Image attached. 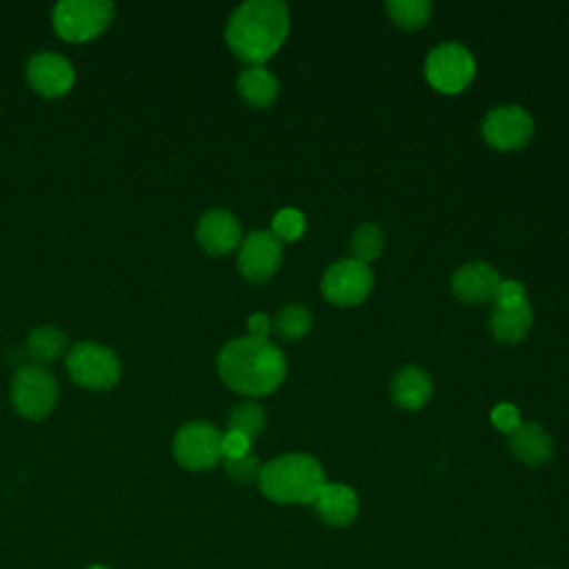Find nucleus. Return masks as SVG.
I'll return each mask as SVG.
<instances>
[{"label":"nucleus","instance_id":"nucleus-18","mask_svg":"<svg viewBox=\"0 0 569 569\" xmlns=\"http://www.w3.org/2000/svg\"><path fill=\"white\" fill-rule=\"evenodd\" d=\"M531 322H533V313L527 300L520 305H493L491 320H489L491 333L500 342L522 340L531 329Z\"/></svg>","mask_w":569,"mask_h":569},{"label":"nucleus","instance_id":"nucleus-21","mask_svg":"<svg viewBox=\"0 0 569 569\" xmlns=\"http://www.w3.org/2000/svg\"><path fill=\"white\" fill-rule=\"evenodd\" d=\"M349 247H351V258L353 260H360V262H371L380 256L382 247H385V236H382V229L373 222H362L356 227L351 240H349Z\"/></svg>","mask_w":569,"mask_h":569},{"label":"nucleus","instance_id":"nucleus-28","mask_svg":"<svg viewBox=\"0 0 569 569\" xmlns=\"http://www.w3.org/2000/svg\"><path fill=\"white\" fill-rule=\"evenodd\" d=\"M249 451H251V440L244 433L231 431V429L222 433V458H240V456H247Z\"/></svg>","mask_w":569,"mask_h":569},{"label":"nucleus","instance_id":"nucleus-25","mask_svg":"<svg viewBox=\"0 0 569 569\" xmlns=\"http://www.w3.org/2000/svg\"><path fill=\"white\" fill-rule=\"evenodd\" d=\"M305 231V216L300 209L284 207L276 211L271 220V233L282 242V240H298Z\"/></svg>","mask_w":569,"mask_h":569},{"label":"nucleus","instance_id":"nucleus-1","mask_svg":"<svg viewBox=\"0 0 569 569\" xmlns=\"http://www.w3.org/2000/svg\"><path fill=\"white\" fill-rule=\"evenodd\" d=\"M216 369L220 380L238 393L260 398L280 387L287 360L267 338H233L218 351Z\"/></svg>","mask_w":569,"mask_h":569},{"label":"nucleus","instance_id":"nucleus-31","mask_svg":"<svg viewBox=\"0 0 569 569\" xmlns=\"http://www.w3.org/2000/svg\"><path fill=\"white\" fill-rule=\"evenodd\" d=\"M89 569H109V567H102V565H93V567H89Z\"/></svg>","mask_w":569,"mask_h":569},{"label":"nucleus","instance_id":"nucleus-30","mask_svg":"<svg viewBox=\"0 0 569 569\" xmlns=\"http://www.w3.org/2000/svg\"><path fill=\"white\" fill-rule=\"evenodd\" d=\"M247 327H249V336L267 338L271 325H269V318L264 313H251L249 320H247Z\"/></svg>","mask_w":569,"mask_h":569},{"label":"nucleus","instance_id":"nucleus-14","mask_svg":"<svg viewBox=\"0 0 569 569\" xmlns=\"http://www.w3.org/2000/svg\"><path fill=\"white\" fill-rule=\"evenodd\" d=\"M498 287H500L498 271L491 264L480 260L465 262L451 276L453 296L467 305H482L487 300H493Z\"/></svg>","mask_w":569,"mask_h":569},{"label":"nucleus","instance_id":"nucleus-3","mask_svg":"<svg viewBox=\"0 0 569 569\" xmlns=\"http://www.w3.org/2000/svg\"><path fill=\"white\" fill-rule=\"evenodd\" d=\"M260 491L280 505H311L327 485L320 462L309 453H284L260 467Z\"/></svg>","mask_w":569,"mask_h":569},{"label":"nucleus","instance_id":"nucleus-19","mask_svg":"<svg viewBox=\"0 0 569 569\" xmlns=\"http://www.w3.org/2000/svg\"><path fill=\"white\" fill-rule=\"evenodd\" d=\"M236 87H238V93L242 96L244 102H249L251 107H269L276 98H278V78L264 69L262 64H253V67H247L238 73V80H236Z\"/></svg>","mask_w":569,"mask_h":569},{"label":"nucleus","instance_id":"nucleus-6","mask_svg":"<svg viewBox=\"0 0 569 569\" xmlns=\"http://www.w3.org/2000/svg\"><path fill=\"white\" fill-rule=\"evenodd\" d=\"M13 409L29 418L40 420L51 413L58 402V380L44 367L24 365L16 369L9 387Z\"/></svg>","mask_w":569,"mask_h":569},{"label":"nucleus","instance_id":"nucleus-15","mask_svg":"<svg viewBox=\"0 0 569 569\" xmlns=\"http://www.w3.org/2000/svg\"><path fill=\"white\" fill-rule=\"evenodd\" d=\"M509 451L525 465L538 467L553 456V440L545 427L533 420L520 422L511 433H507Z\"/></svg>","mask_w":569,"mask_h":569},{"label":"nucleus","instance_id":"nucleus-7","mask_svg":"<svg viewBox=\"0 0 569 569\" xmlns=\"http://www.w3.org/2000/svg\"><path fill=\"white\" fill-rule=\"evenodd\" d=\"M171 449L184 469H211L222 460V431L207 420H191L176 431Z\"/></svg>","mask_w":569,"mask_h":569},{"label":"nucleus","instance_id":"nucleus-9","mask_svg":"<svg viewBox=\"0 0 569 569\" xmlns=\"http://www.w3.org/2000/svg\"><path fill=\"white\" fill-rule=\"evenodd\" d=\"M322 296L336 305H358L362 302L373 289V273L371 269L353 258H342L329 264L320 280Z\"/></svg>","mask_w":569,"mask_h":569},{"label":"nucleus","instance_id":"nucleus-23","mask_svg":"<svg viewBox=\"0 0 569 569\" xmlns=\"http://www.w3.org/2000/svg\"><path fill=\"white\" fill-rule=\"evenodd\" d=\"M391 20L402 29H418L427 22L431 13L429 0H389L385 2Z\"/></svg>","mask_w":569,"mask_h":569},{"label":"nucleus","instance_id":"nucleus-24","mask_svg":"<svg viewBox=\"0 0 569 569\" xmlns=\"http://www.w3.org/2000/svg\"><path fill=\"white\" fill-rule=\"evenodd\" d=\"M229 429L244 433L249 440L258 438L264 429V409L253 400L238 402L229 413Z\"/></svg>","mask_w":569,"mask_h":569},{"label":"nucleus","instance_id":"nucleus-5","mask_svg":"<svg viewBox=\"0 0 569 569\" xmlns=\"http://www.w3.org/2000/svg\"><path fill=\"white\" fill-rule=\"evenodd\" d=\"M113 4L107 0H60L51 22L56 33L69 42H87L100 36L113 20Z\"/></svg>","mask_w":569,"mask_h":569},{"label":"nucleus","instance_id":"nucleus-11","mask_svg":"<svg viewBox=\"0 0 569 569\" xmlns=\"http://www.w3.org/2000/svg\"><path fill=\"white\" fill-rule=\"evenodd\" d=\"M533 133V118L520 104H500L493 107L482 118L485 140L502 151L522 147Z\"/></svg>","mask_w":569,"mask_h":569},{"label":"nucleus","instance_id":"nucleus-17","mask_svg":"<svg viewBox=\"0 0 569 569\" xmlns=\"http://www.w3.org/2000/svg\"><path fill=\"white\" fill-rule=\"evenodd\" d=\"M318 516L331 527H345L358 516V496L351 487L327 482L313 500Z\"/></svg>","mask_w":569,"mask_h":569},{"label":"nucleus","instance_id":"nucleus-13","mask_svg":"<svg viewBox=\"0 0 569 569\" xmlns=\"http://www.w3.org/2000/svg\"><path fill=\"white\" fill-rule=\"evenodd\" d=\"M196 238L204 251L222 256L240 244L242 229L238 218L229 209L213 207L200 216L196 224Z\"/></svg>","mask_w":569,"mask_h":569},{"label":"nucleus","instance_id":"nucleus-4","mask_svg":"<svg viewBox=\"0 0 569 569\" xmlns=\"http://www.w3.org/2000/svg\"><path fill=\"white\" fill-rule=\"evenodd\" d=\"M64 365L76 385L96 391L116 387L122 376V365L116 351L91 340H82L69 347Z\"/></svg>","mask_w":569,"mask_h":569},{"label":"nucleus","instance_id":"nucleus-26","mask_svg":"<svg viewBox=\"0 0 569 569\" xmlns=\"http://www.w3.org/2000/svg\"><path fill=\"white\" fill-rule=\"evenodd\" d=\"M222 465H224V471L231 480L240 482V485H247V482H253L258 480L260 476V465H258V458L249 451L247 456H240V458H222Z\"/></svg>","mask_w":569,"mask_h":569},{"label":"nucleus","instance_id":"nucleus-16","mask_svg":"<svg viewBox=\"0 0 569 569\" xmlns=\"http://www.w3.org/2000/svg\"><path fill=\"white\" fill-rule=\"evenodd\" d=\"M389 391H391V398L396 405L416 411V409L425 407L427 400L431 398L433 382L422 367L405 365L393 373Z\"/></svg>","mask_w":569,"mask_h":569},{"label":"nucleus","instance_id":"nucleus-2","mask_svg":"<svg viewBox=\"0 0 569 569\" xmlns=\"http://www.w3.org/2000/svg\"><path fill=\"white\" fill-rule=\"evenodd\" d=\"M289 31V11L280 0H247L238 4L224 27V40L242 60L262 64L269 60Z\"/></svg>","mask_w":569,"mask_h":569},{"label":"nucleus","instance_id":"nucleus-27","mask_svg":"<svg viewBox=\"0 0 569 569\" xmlns=\"http://www.w3.org/2000/svg\"><path fill=\"white\" fill-rule=\"evenodd\" d=\"M491 422H493L496 429H500V431H505V433H511L522 420H520V411H518L516 405H511V402H500V405H496L493 411H491Z\"/></svg>","mask_w":569,"mask_h":569},{"label":"nucleus","instance_id":"nucleus-22","mask_svg":"<svg viewBox=\"0 0 569 569\" xmlns=\"http://www.w3.org/2000/svg\"><path fill=\"white\" fill-rule=\"evenodd\" d=\"M313 325V316L305 305L289 302L276 313V331L287 340L302 338Z\"/></svg>","mask_w":569,"mask_h":569},{"label":"nucleus","instance_id":"nucleus-20","mask_svg":"<svg viewBox=\"0 0 569 569\" xmlns=\"http://www.w3.org/2000/svg\"><path fill=\"white\" fill-rule=\"evenodd\" d=\"M67 351H69L67 333L56 325H42L33 329L27 338V353L38 367L49 365L60 356H67Z\"/></svg>","mask_w":569,"mask_h":569},{"label":"nucleus","instance_id":"nucleus-12","mask_svg":"<svg viewBox=\"0 0 569 569\" xmlns=\"http://www.w3.org/2000/svg\"><path fill=\"white\" fill-rule=\"evenodd\" d=\"M27 80L40 96L58 98L73 87L76 71L62 53L40 51L27 62Z\"/></svg>","mask_w":569,"mask_h":569},{"label":"nucleus","instance_id":"nucleus-10","mask_svg":"<svg viewBox=\"0 0 569 569\" xmlns=\"http://www.w3.org/2000/svg\"><path fill=\"white\" fill-rule=\"evenodd\" d=\"M282 262V242L271 229H253L240 240L238 269L247 280L262 282L271 278Z\"/></svg>","mask_w":569,"mask_h":569},{"label":"nucleus","instance_id":"nucleus-29","mask_svg":"<svg viewBox=\"0 0 569 569\" xmlns=\"http://www.w3.org/2000/svg\"><path fill=\"white\" fill-rule=\"evenodd\" d=\"M496 305H520L527 300V293H525V284L520 280H500V287L493 296Z\"/></svg>","mask_w":569,"mask_h":569},{"label":"nucleus","instance_id":"nucleus-8","mask_svg":"<svg viewBox=\"0 0 569 569\" xmlns=\"http://www.w3.org/2000/svg\"><path fill=\"white\" fill-rule=\"evenodd\" d=\"M425 73L438 91L458 93L471 82L476 73V60L465 44L442 42L429 51L425 60Z\"/></svg>","mask_w":569,"mask_h":569}]
</instances>
